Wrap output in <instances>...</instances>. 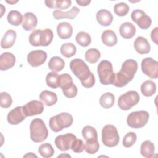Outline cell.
Here are the masks:
<instances>
[{
  "instance_id": "24",
  "label": "cell",
  "mask_w": 158,
  "mask_h": 158,
  "mask_svg": "<svg viewBox=\"0 0 158 158\" xmlns=\"http://www.w3.org/2000/svg\"><path fill=\"white\" fill-rule=\"evenodd\" d=\"M101 40L104 45L112 47L117 44V37L114 31L106 30L104 31L101 35Z\"/></svg>"
},
{
  "instance_id": "42",
  "label": "cell",
  "mask_w": 158,
  "mask_h": 158,
  "mask_svg": "<svg viewBox=\"0 0 158 158\" xmlns=\"http://www.w3.org/2000/svg\"><path fill=\"white\" fill-rule=\"evenodd\" d=\"M99 149V144L97 140L91 141H86L85 144V150L89 154H93L96 153Z\"/></svg>"
},
{
  "instance_id": "31",
  "label": "cell",
  "mask_w": 158,
  "mask_h": 158,
  "mask_svg": "<svg viewBox=\"0 0 158 158\" xmlns=\"http://www.w3.org/2000/svg\"><path fill=\"white\" fill-rule=\"evenodd\" d=\"M7 19L9 24L14 26H19L22 22L23 17L20 12L12 10L8 13Z\"/></svg>"
},
{
  "instance_id": "30",
  "label": "cell",
  "mask_w": 158,
  "mask_h": 158,
  "mask_svg": "<svg viewBox=\"0 0 158 158\" xmlns=\"http://www.w3.org/2000/svg\"><path fill=\"white\" fill-rule=\"evenodd\" d=\"M74 85L72 77L68 73H63L59 77V87L62 92L67 90Z\"/></svg>"
},
{
  "instance_id": "22",
  "label": "cell",
  "mask_w": 158,
  "mask_h": 158,
  "mask_svg": "<svg viewBox=\"0 0 158 158\" xmlns=\"http://www.w3.org/2000/svg\"><path fill=\"white\" fill-rule=\"evenodd\" d=\"M17 38V33L13 30H8L3 36L1 41V46L3 49H8L13 46Z\"/></svg>"
},
{
  "instance_id": "33",
  "label": "cell",
  "mask_w": 158,
  "mask_h": 158,
  "mask_svg": "<svg viewBox=\"0 0 158 158\" xmlns=\"http://www.w3.org/2000/svg\"><path fill=\"white\" fill-rule=\"evenodd\" d=\"M54 35L52 30L50 28H46L41 30L40 36V44L41 46H49L53 40Z\"/></svg>"
},
{
  "instance_id": "10",
  "label": "cell",
  "mask_w": 158,
  "mask_h": 158,
  "mask_svg": "<svg viewBox=\"0 0 158 158\" xmlns=\"http://www.w3.org/2000/svg\"><path fill=\"white\" fill-rule=\"evenodd\" d=\"M132 20L135 22L138 26L143 29L146 30L149 28L152 23V20L144 11L141 9L134 10L131 14Z\"/></svg>"
},
{
  "instance_id": "16",
  "label": "cell",
  "mask_w": 158,
  "mask_h": 158,
  "mask_svg": "<svg viewBox=\"0 0 158 158\" xmlns=\"http://www.w3.org/2000/svg\"><path fill=\"white\" fill-rule=\"evenodd\" d=\"M96 20L99 25L104 27L109 26L113 21V15L107 9L99 10L96 15Z\"/></svg>"
},
{
  "instance_id": "4",
  "label": "cell",
  "mask_w": 158,
  "mask_h": 158,
  "mask_svg": "<svg viewBox=\"0 0 158 158\" xmlns=\"http://www.w3.org/2000/svg\"><path fill=\"white\" fill-rule=\"evenodd\" d=\"M97 72L100 83L104 85H113L115 73L112 63L107 60H101L98 65Z\"/></svg>"
},
{
  "instance_id": "13",
  "label": "cell",
  "mask_w": 158,
  "mask_h": 158,
  "mask_svg": "<svg viewBox=\"0 0 158 158\" xmlns=\"http://www.w3.org/2000/svg\"><path fill=\"white\" fill-rule=\"evenodd\" d=\"M23 110L26 117H31L41 114L44 110V106L40 101L32 100L23 106Z\"/></svg>"
},
{
  "instance_id": "45",
  "label": "cell",
  "mask_w": 158,
  "mask_h": 158,
  "mask_svg": "<svg viewBox=\"0 0 158 158\" xmlns=\"http://www.w3.org/2000/svg\"><path fill=\"white\" fill-rule=\"evenodd\" d=\"M77 93H78V88L75 84L67 90L63 91L64 95L68 98H75L77 95Z\"/></svg>"
},
{
  "instance_id": "15",
  "label": "cell",
  "mask_w": 158,
  "mask_h": 158,
  "mask_svg": "<svg viewBox=\"0 0 158 158\" xmlns=\"http://www.w3.org/2000/svg\"><path fill=\"white\" fill-rule=\"evenodd\" d=\"M15 63V56L9 52H3L0 56V70H7L14 66Z\"/></svg>"
},
{
  "instance_id": "37",
  "label": "cell",
  "mask_w": 158,
  "mask_h": 158,
  "mask_svg": "<svg viewBox=\"0 0 158 158\" xmlns=\"http://www.w3.org/2000/svg\"><path fill=\"white\" fill-rule=\"evenodd\" d=\"M38 152L44 158L51 157L54 153V149L52 145L48 143L41 144L38 148Z\"/></svg>"
},
{
  "instance_id": "6",
  "label": "cell",
  "mask_w": 158,
  "mask_h": 158,
  "mask_svg": "<svg viewBox=\"0 0 158 158\" xmlns=\"http://www.w3.org/2000/svg\"><path fill=\"white\" fill-rule=\"evenodd\" d=\"M102 142L107 147H115L120 141L117 128L110 124L105 125L102 130Z\"/></svg>"
},
{
  "instance_id": "43",
  "label": "cell",
  "mask_w": 158,
  "mask_h": 158,
  "mask_svg": "<svg viewBox=\"0 0 158 158\" xmlns=\"http://www.w3.org/2000/svg\"><path fill=\"white\" fill-rule=\"evenodd\" d=\"M12 103V99L10 95L7 92H1L0 93V105L2 108H9Z\"/></svg>"
},
{
  "instance_id": "23",
  "label": "cell",
  "mask_w": 158,
  "mask_h": 158,
  "mask_svg": "<svg viewBox=\"0 0 158 158\" xmlns=\"http://www.w3.org/2000/svg\"><path fill=\"white\" fill-rule=\"evenodd\" d=\"M40 99L47 106H52L57 101V94L48 90H44L41 92L39 96Z\"/></svg>"
},
{
  "instance_id": "39",
  "label": "cell",
  "mask_w": 158,
  "mask_h": 158,
  "mask_svg": "<svg viewBox=\"0 0 158 158\" xmlns=\"http://www.w3.org/2000/svg\"><path fill=\"white\" fill-rule=\"evenodd\" d=\"M130 8L128 5L125 2H118L115 4L114 7V11L115 14L119 16L123 17L126 15L129 12Z\"/></svg>"
},
{
  "instance_id": "38",
  "label": "cell",
  "mask_w": 158,
  "mask_h": 158,
  "mask_svg": "<svg viewBox=\"0 0 158 158\" xmlns=\"http://www.w3.org/2000/svg\"><path fill=\"white\" fill-rule=\"evenodd\" d=\"M59 75L56 72H49L46 77V85L51 88H57L59 87Z\"/></svg>"
},
{
  "instance_id": "27",
  "label": "cell",
  "mask_w": 158,
  "mask_h": 158,
  "mask_svg": "<svg viewBox=\"0 0 158 158\" xmlns=\"http://www.w3.org/2000/svg\"><path fill=\"white\" fill-rule=\"evenodd\" d=\"M154 144L151 141L146 140L141 144L140 147V153L143 157L146 158L152 157L154 154Z\"/></svg>"
},
{
  "instance_id": "46",
  "label": "cell",
  "mask_w": 158,
  "mask_h": 158,
  "mask_svg": "<svg viewBox=\"0 0 158 158\" xmlns=\"http://www.w3.org/2000/svg\"><path fill=\"white\" fill-rule=\"evenodd\" d=\"M157 30H158V28L157 27H156L155 28H154L151 33V40L154 43H156V44H157Z\"/></svg>"
},
{
  "instance_id": "41",
  "label": "cell",
  "mask_w": 158,
  "mask_h": 158,
  "mask_svg": "<svg viewBox=\"0 0 158 158\" xmlns=\"http://www.w3.org/2000/svg\"><path fill=\"white\" fill-rule=\"evenodd\" d=\"M137 139V136L135 132L127 133L123 138L122 144L125 148H130L132 146Z\"/></svg>"
},
{
  "instance_id": "9",
  "label": "cell",
  "mask_w": 158,
  "mask_h": 158,
  "mask_svg": "<svg viewBox=\"0 0 158 158\" xmlns=\"http://www.w3.org/2000/svg\"><path fill=\"white\" fill-rule=\"evenodd\" d=\"M141 70L144 74L152 79L158 77V62L151 57L144 58L141 64Z\"/></svg>"
},
{
  "instance_id": "49",
  "label": "cell",
  "mask_w": 158,
  "mask_h": 158,
  "mask_svg": "<svg viewBox=\"0 0 158 158\" xmlns=\"http://www.w3.org/2000/svg\"><path fill=\"white\" fill-rule=\"evenodd\" d=\"M6 2H7V3L10 4H15V3L18 2V1H6Z\"/></svg>"
},
{
  "instance_id": "14",
  "label": "cell",
  "mask_w": 158,
  "mask_h": 158,
  "mask_svg": "<svg viewBox=\"0 0 158 158\" xmlns=\"http://www.w3.org/2000/svg\"><path fill=\"white\" fill-rule=\"evenodd\" d=\"M26 117L23 106H17L8 113L7 120L10 125H17L23 121Z\"/></svg>"
},
{
  "instance_id": "3",
  "label": "cell",
  "mask_w": 158,
  "mask_h": 158,
  "mask_svg": "<svg viewBox=\"0 0 158 158\" xmlns=\"http://www.w3.org/2000/svg\"><path fill=\"white\" fill-rule=\"evenodd\" d=\"M30 138L35 143L44 141L48 136V130L43 120L36 118L33 119L30 125Z\"/></svg>"
},
{
  "instance_id": "44",
  "label": "cell",
  "mask_w": 158,
  "mask_h": 158,
  "mask_svg": "<svg viewBox=\"0 0 158 158\" xmlns=\"http://www.w3.org/2000/svg\"><path fill=\"white\" fill-rule=\"evenodd\" d=\"M71 149L75 153H81L85 150V144L80 139H76L73 143Z\"/></svg>"
},
{
  "instance_id": "17",
  "label": "cell",
  "mask_w": 158,
  "mask_h": 158,
  "mask_svg": "<svg viewBox=\"0 0 158 158\" xmlns=\"http://www.w3.org/2000/svg\"><path fill=\"white\" fill-rule=\"evenodd\" d=\"M134 48L139 54H148L151 50V46L146 38L143 36H138L134 41Z\"/></svg>"
},
{
  "instance_id": "25",
  "label": "cell",
  "mask_w": 158,
  "mask_h": 158,
  "mask_svg": "<svg viewBox=\"0 0 158 158\" xmlns=\"http://www.w3.org/2000/svg\"><path fill=\"white\" fill-rule=\"evenodd\" d=\"M46 6L50 9H58V10L67 9L70 7L72 1L70 0H49L45 1Z\"/></svg>"
},
{
  "instance_id": "32",
  "label": "cell",
  "mask_w": 158,
  "mask_h": 158,
  "mask_svg": "<svg viewBox=\"0 0 158 158\" xmlns=\"http://www.w3.org/2000/svg\"><path fill=\"white\" fill-rule=\"evenodd\" d=\"M81 133L86 141H91L98 139L97 131L92 126L86 125L83 127Z\"/></svg>"
},
{
  "instance_id": "7",
  "label": "cell",
  "mask_w": 158,
  "mask_h": 158,
  "mask_svg": "<svg viewBox=\"0 0 158 158\" xmlns=\"http://www.w3.org/2000/svg\"><path fill=\"white\" fill-rule=\"evenodd\" d=\"M149 114L146 110H139L131 112L127 117V123L132 128H141L148 122Z\"/></svg>"
},
{
  "instance_id": "40",
  "label": "cell",
  "mask_w": 158,
  "mask_h": 158,
  "mask_svg": "<svg viewBox=\"0 0 158 158\" xmlns=\"http://www.w3.org/2000/svg\"><path fill=\"white\" fill-rule=\"evenodd\" d=\"M41 30L37 29L33 30L30 35L28 40L30 44L33 46H41L40 44V36Z\"/></svg>"
},
{
  "instance_id": "26",
  "label": "cell",
  "mask_w": 158,
  "mask_h": 158,
  "mask_svg": "<svg viewBox=\"0 0 158 158\" xmlns=\"http://www.w3.org/2000/svg\"><path fill=\"white\" fill-rule=\"evenodd\" d=\"M141 91L146 97L152 96L156 91V85L152 80H146L142 83L141 86Z\"/></svg>"
},
{
  "instance_id": "1",
  "label": "cell",
  "mask_w": 158,
  "mask_h": 158,
  "mask_svg": "<svg viewBox=\"0 0 158 158\" xmlns=\"http://www.w3.org/2000/svg\"><path fill=\"white\" fill-rule=\"evenodd\" d=\"M70 69L86 88H90L94 85L95 77L90 71L87 64L81 59L76 58L70 62Z\"/></svg>"
},
{
  "instance_id": "5",
  "label": "cell",
  "mask_w": 158,
  "mask_h": 158,
  "mask_svg": "<svg viewBox=\"0 0 158 158\" xmlns=\"http://www.w3.org/2000/svg\"><path fill=\"white\" fill-rule=\"evenodd\" d=\"M73 118L71 114L67 112H62L52 116L49 121V125L54 132H59L64 128L70 127L73 123Z\"/></svg>"
},
{
  "instance_id": "18",
  "label": "cell",
  "mask_w": 158,
  "mask_h": 158,
  "mask_svg": "<svg viewBox=\"0 0 158 158\" xmlns=\"http://www.w3.org/2000/svg\"><path fill=\"white\" fill-rule=\"evenodd\" d=\"M72 33L73 28L70 23L67 22H60L57 26V35L62 40H66L70 38L72 35Z\"/></svg>"
},
{
  "instance_id": "34",
  "label": "cell",
  "mask_w": 158,
  "mask_h": 158,
  "mask_svg": "<svg viewBox=\"0 0 158 158\" xmlns=\"http://www.w3.org/2000/svg\"><path fill=\"white\" fill-rule=\"evenodd\" d=\"M60 52L62 56L67 58L73 56L77 52L76 46L72 43H64L60 49Z\"/></svg>"
},
{
  "instance_id": "2",
  "label": "cell",
  "mask_w": 158,
  "mask_h": 158,
  "mask_svg": "<svg viewBox=\"0 0 158 158\" xmlns=\"http://www.w3.org/2000/svg\"><path fill=\"white\" fill-rule=\"evenodd\" d=\"M138 70V63L133 59H127L122 64L120 70L115 73L113 85L122 88L131 81Z\"/></svg>"
},
{
  "instance_id": "48",
  "label": "cell",
  "mask_w": 158,
  "mask_h": 158,
  "mask_svg": "<svg viewBox=\"0 0 158 158\" xmlns=\"http://www.w3.org/2000/svg\"><path fill=\"white\" fill-rule=\"evenodd\" d=\"M24 157H37V156L36 155H35V154H34L33 152H29V153H27L26 155H25L24 156H23Z\"/></svg>"
},
{
  "instance_id": "35",
  "label": "cell",
  "mask_w": 158,
  "mask_h": 158,
  "mask_svg": "<svg viewBox=\"0 0 158 158\" xmlns=\"http://www.w3.org/2000/svg\"><path fill=\"white\" fill-rule=\"evenodd\" d=\"M86 60L90 64L96 63L101 57L99 51L96 48H91L87 50L85 54Z\"/></svg>"
},
{
  "instance_id": "29",
  "label": "cell",
  "mask_w": 158,
  "mask_h": 158,
  "mask_svg": "<svg viewBox=\"0 0 158 158\" xmlns=\"http://www.w3.org/2000/svg\"><path fill=\"white\" fill-rule=\"evenodd\" d=\"M114 103L115 96L112 93H105L100 97L99 104L104 109H109L112 107Z\"/></svg>"
},
{
  "instance_id": "28",
  "label": "cell",
  "mask_w": 158,
  "mask_h": 158,
  "mask_svg": "<svg viewBox=\"0 0 158 158\" xmlns=\"http://www.w3.org/2000/svg\"><path fill=\"white\" fill-rule=\"evenodd\" d=\"M64 60L59 56L52 57L48 62L49 69L53 72H60L64 68Z\"/></svg>"
},
{
  "instance_id": "50",
  "label": "cell",
  "mask_w": 158,
  "mask_h": 158,
  "mask_svg": "<svg viewBox=\"0 0 158 158\" xmlns=\"http://www.w3.org/2000/svg\"><path fill=\"white\" fill-rule=\"evenodd\" d=\"M62 156H64V157H65V156H67V157H71V156H70V155H69V154H66V155H64V154H61V155H59L57 157H62Z\"/></svg>"
},
{
  "instance_id": "12",
  "label": "cell",
  "mask_w": 158,
  "mask_h": 158,
  "mask_svg": "<svg viewBox=\"0 0 158 158\" xmlns=\"http://www.w3.org/2000/svg\"><path fill=\"white\" fill-rule=\"evenodd\" d=\"M47 59V53L43 50H35L30 51L27 56V61L30 65L37 67L43 65Z\"/></svg>"
},
{
  "instance_id": "36",
  "label": "cell",
  "mask_w": 158,
  "mask_h": 158,
  "mask_svg": "<svg viewBox=\"0 0 158 158\" xmlns=\"http://www.w3.org/2000/svg\"><path fill=\"white\" fill-rule=\"evenodd\" d=\"M76 42L82 47L88 46L91 42V38L89 33L85 31H80L75 36Z\"/></svg>"
},
{
  "instance_id": "21",
  "label": "cell",
  "mask_w": 158,
  "mask_h": 158,
  "mask_svg": "<svg viewBox=\"0 0 158 158\" xmlns=\"http://www.w3.org/2000/svg\"><path fill=\"white\" fill-rule=\"evenodd\" d=\"M119 32L122 38L125 39H130L135 36L136 33V28L131 22H126L120 25Z\"/></svg>"
},
{
  "instance_id": "20",
  "label": "cell",
  "mask_w": 158,
  "mask_h": 158,
  "mask_svg": "<svg viewBox=\"0 0 158 158\" xmlns=\"http://www.w3.org/2000/svg\"><path fill=\"white\" fill-rule=\"evenodd\" d=\"M80 12V9L74 6L70 10L67 12H63L60 10H54L52 12V15L54 18L56 20H59L61 19H74L78 14Z\"/></svg>"
},
{
  "instance_id": "11",
  "label": "cell",
  "mask_w": 158,
  "mask_h": 158,
  "mask_svg": "<svg viewBox=\"0 0 158 158\" xmlns=\"http://www.w3.org/2000/svg\"><path fill=\"white\" fill-rule=\"evenodd\" d=\"M77 137L73 133H66L57 136L54 140L56 147L62 151H66L72 148Z\"/></svg>"
},
{
  "instance_id": "8",
  "label": "cell",
  "mask_w": 158,
  "mask_h": 158,
  "mask_svg": "<svg viewBox=\"0 0 158 158\" xmlns=\"http://www.w3.org/2000/svg\"><path fill=\"white\" fill-rule=\"evenodd\" d=\"M140 99L138 93L136 91H128L122 94L118 99V106L123 110H128L136 105Z\"/></svg>"
},
{
  "instance_id": "19",
  "label": "cell",
  "mask_w": 158,
  "mask_h": 158,
  "mask_svg": "<svg viewBox=\"0 0 158 158\" xmlns=\"http://www.w3.org/2000/svg\"><path fill=\"white\" fill-rule=\"evenodd\" d=\"M38 19L33 13L26 12L23 15V19L22 22V28L26 31H30L34 30L37 26Z\"/></svg>"
},
{
  "instance_id": "47",
  "label": "cell",
  "mask_w": 158,
  "mask_h": 158,
  "mask_svg": "<svg viewBox=\"0 0 158 158\" xmlns=\"http://www.w3.org/2000/svg\"><path fill=\"white\" fill-rule=\"evenodd\" d=\"M76 2L80 6H87L88 5H89L91 2L90 0H79V1H76Z\"/></svg>"
}]
</instances>
